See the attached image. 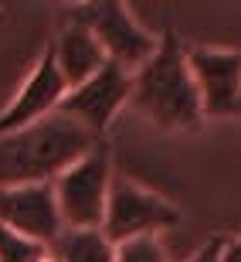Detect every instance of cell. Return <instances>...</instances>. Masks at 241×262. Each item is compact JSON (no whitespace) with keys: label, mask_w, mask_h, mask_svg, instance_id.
Returning a JSON list of instances; mask_svg holds the SVG:
<instances>
[{"label":"cell","mask_w":241,"mask_h":262,"mask_svg":"<svg viewBox=\"0 0 241 262\" xmlns=\"http://www.w3.org/2000/svg\"><path fill=\"white\" fill-rule=\"evenodd\" d=\"M129 102L139 116H146L160 129L201 126V99L187 65V48L177 38L174 24H166L163 34L156 38V51L150 55V61L133 72Z\"/></svg>","instance_id":"cell-1"},{"label":"cell","mask_w":241,"mask_h":262,"mask_svg":"<svg viewBox=\"0 0 241 262\" xmlns=\"http://www.w3.org/2000/svg\"><path fill=\"white\" fill-rule=\"evenodd\" d=\"M95 143V136L65 119L61 113H51L34 126L4 133L0 136V187L48 184Z\"/></svg>","instance_id":"cell-2"},{"label":"cell","mask_w":241,"mask_h":262,"mask_svg":"<svg viewBox=\"0 0 241 262\" xmlns=\"http://www.w3.org/2000/svg\"><path fill=\"white\" fill-rule=\"evenodd\" d=\"M112 146L99 140L88 154H82L71 167H65L51 187L65 228H102L112 187Z\"/></svg>","instance_id":"cell-3"},{"label":"cell","mask_w":241,"mask_h":262,"mask_svg":"<svg viewBox=\"0 0 241 262\" xmlns=\"http://www.w3.org/2000/svg\"><path fill=\"white\" fill-rule=\"evenodd\" d=\"M68 20L92 31L106 51V58L123 65L126 72H136L139 65H146L150 55L156 51V38L119 0H95V4L68 7Z\"/></svg>","instance_id":"cell-4"},{"label":"cell","mask_w":241,"mask_h":262,"mask_svg":"<svg viewBox=\"0 0 241 262\" xmlns=\"http://www.w3.org/2000/svg\"><path fill=\"white\" fill-rule=\"evenodd\" d=\"M180 222V208L170 204L166 198L153 194L150 187L136 184L129 177H112L109 187V204L106 218H102V235L112 245L146 238V235H160Z\"/></svg>","instance_id":"cell-5"},{"label":"cell","mask_w":241,"mask_h":262,"mask_svg":"<svg viewBox=\"0 0 241 262\" xmlns=\"http://www.w3.org/2000/svg\"><path fill=\"white\" fill-rule=\"evenodd\" d=\"M129 92H133V72H126L116 61H106L92 78L68 89L58 113L71 123H78L95 140H102L106 129L112 126V119L119 116V109L129 102Z\"/></svg>","instance_id":"cell-6"},{"label":"cell","mask_w":241,"mask_h":262,"mask_svg":"<svg viewBox=\"0 0 241 262\" xmlns=\"http://www.w3.org/2000/svg\"><path fill=\"white\" fill-rule=\"evenodd\" d=\"M187 65H190L204 116H241V51L194 45V48H187Z\"/></svg>","instance_id":"cell-7"},{"label":"cell","mask_w":241,"mask_h":262,"mask_svg":"<svg viewBox=\"0 0 241 262\" xmlns=\"http://www.w3.org/2000/svg\"><path fill=\"white\" fill-rule=\"evenodd\" d=\"M0 225L24 235L28 242H38L51 249V242L61 235V214L55 201V187L48 184H20L0 187Z\"/></svg>","instance_id":"cell-8"},{"label":"cell","mask_w":241,"mask_h":262,"mask_svg":"<svg viewBox=\"0 0 241 262\" xmlns=\"http://www.w3.org/2000/svg\"><path fill=\"white\" fill-rule=\"evenodd\" d=\"M65 92H68V85H65V78H61L58 65H55L51 45H44L38 65L31 68V75L20 82L17 96L0 109V136L14 133V129H24V126H34L44 116L58 113Z\"/></svg>","instance_id":"cell-9"},{"label":"cell","mask_w":241,"mask_h":262,"mask_svg":"<svg viewBox=\"0 0 241 262\" xmlns=\"http://www.w3.org/2000/svg\"><path fill=\"white\" fill-rule=\"evenodd\" d=\"M48 45H51L55 65H58V72H61L68 89L82 85L85 78H92L99 68L109 61L102 45L95 41V34L88 28H82V24H71V20H68L65 28L55 34V41H48Z\"/></svg>","instance_id":"cell-10"},{"label":"cell","mask_w":241,"mask_h":262,"mask_svg":"<svg viewBox=\"0 0 241 262\" xmlns=\"http://www.w3.org/2000/svg\"><path fill=\"white\" fill-rule=\"evenodd\" d=\"M51 255L58 262H116V245L102 228H61L51 242Z\"/></svg>","instance_id":"cell-11"},{"label":"cell","mask_w":241,"mask_h":262,"mask_svg":"<svg viewBox=\"0 0 241 262\" xmlns=\"http://www.w3.org/2000/svg\"><path fill=\"white\" fill-rule=\"evenodd\" d=\"M44 245L28 242L24 235L10 232L7 225H0V262H41L44 259Z\"/></svg>","instance_id":"cell-12"},{"label":"cell","mask_w":241,"mask_h":262,"mask_svg":"<svg viewBox=\"0 0 241 262\" xmlns=\"http://www.w3.org/2000/svg\"><path fill=\"white\" fill-rule=\"evenodd\" d=\"M116 262H170V259H166L160 238L146 235V238H133V242L116 245Z\"/></svg>","instance_id":"cell-13"},{"label":"cell","mask_w":241,"mask_h":262,"mask_svg":"<svg viewBox=\"0 0 241 262\" xmlns=\"http://www.w3.org/2000/svg\"><path fill=\"white\" fill-rule=\"evenodd\" d=\"M221 245H224V235H214V238H207L187 262H221Z\"/></svg>","instance_id":"cell-14"},{"label":"cell","mask_w":241,"mask_h":262,"mask_svg":"<svg viewBox=\"0 0 241 262\" xmlns=\"http://www.w3.org/2000/svg\"><path fill=\"white\" fill-rule=\"evenodd\" d=\"M221 262H241V235H238V238H224Z\"/></svg>","instance_id":"cell-15"}]
</instances>
